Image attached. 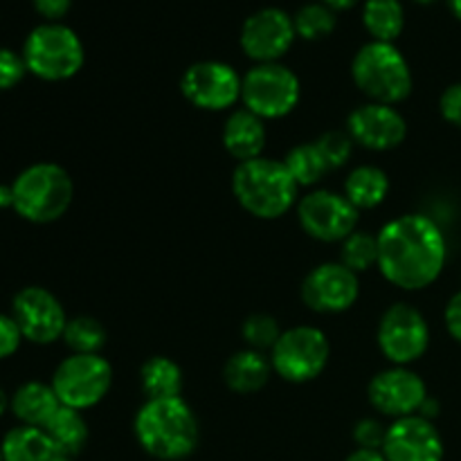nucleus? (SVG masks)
I'll use <instances>...</instances> for the list:
<instances>
[{"instance_id":"24","label":"nucleus","mask_w":461,"mask_h":461,"mask_svg":"<svg viewBox=\"0 0 461 461\" xmlns=\"http://www.w3.org/2000/svg\"><path fill=\"white\" fill-rule=\"evenodd\" d=\"M43 430L66 459L81 455V450L88 444V423L81 417L79 410L66 408V405L59 408V412L50 419Z\"/></svg>"},{"instance_id":"19","label":"nucleus","mask_w":461,"mask_h":461,"mask_svg":"<svg viewBox=\"0 0 461 461\" xmlns=\"http://www.w3.org/2000/svg\"><path fill=\"white\" fill-rule=\"evenodd\" d=\"M223 147L239 162L261 158V151L266 147L264 120L248 111V108L234 111L223 126Z\"/></svg>"},{"instance_id":"4","label":"nucleus","mask_w":461,"mask_h":461,"mask_svg":"<svg viewBox=\"0 0 461 461\" xmlns=\"http://www.w3.org/2000/svg\"><path fill=\"white\" fill-rule=\"evenodd\" d=\"M14 212L30 223L45 225L61 219L72 205L70 174L54 162H36L14 178Z\"/></svg>"},{"instance_id":"23","label":"nucleus","mask_w":461,"mask_h":461,"mask_svg":"<svg viewBox=\"0 0 461 461\" xmlns=\"http://www.w3.org/2000/svg\"><path fill=\"white\" fill-rule=\"evenodd\" d=\"M390 194V178L383 169L363 165L349 174L345 180V196L356 210H374L381 205Z\"/></svg>"},{"instance_id":"22","label":"nucleus","mask_w":461,"mask_h":461,"mask_svg":"<svg viewBox=\"0 0 461 461\" xmlns=\"http://www.w3.org/2000/svg\"><path fill=\"white\" fill-rule=\"evenodd\" d=\"M270 372H273V365L261 351L243 349L225 363L223 378L225 385L237 394H255L264 390Z\"/></svg>"},{"instance_id":"5","label":"nucleus","mask_w":461,"mask_h":461,"mask_svg":"<svg viewBox=\"0 0 461 461\" xmlns=\"http://www.w3.org/2000/svg\"><path fill=\"white\" fill-rule=\"evenodd\" d=\"M351 77L376 104L394 106L412 93V70L394 43L372 41L363 45L351 63Z\"/></svg>"},{"instance_id":"15","label":"nucleus","mask_w":461,"mask_h":461,"mask_svg":"<svg viewBox=\"0 0 461 461\" xmlns=\"http://www.w3.org/2000/svg\"><path fill=\"white\" fill-rule=\"evenodd\" d=\"M358 295V275L342 264L315 266L302 282V300L315 313L349 311Z\"/></svg>"},{"instance_id":"2","label":"nucleus","mask_w":461,"mask_h":461,"mask_svg":"<svg viewBox=\"0 0 461 461\" xmlns=\"http://www.w3.org/2000/svg\"><path fill=\"white\" fill-rule=\"evenodd\" d=\"M133 430L144 453L162 461L187 459L198 446V419L180 396L147 399L135 414Z\"/></svg>"},{"instance_id":"1","label":"nucleus","mask_w":461,"mask_h":461,"mask_svg":"<svg viewBox=\"0 0 461 461\" xmlns=\"http://www.w3.org/2000/svg\"><path fill=\"white\" fill-rule=\"evenodd\" d=\"M378 268L403 291H421L439 279L448 246L439 225L423 214H405L378 232Z\"/></svg>"},{"instance_id":"20","label":"nucleus","mask_w":461,"mask_h":461,"mask_svg":"<svg viewBox=\"0 0 461 461\" xmlns=\"http://www.w3.org/2000/svg\"><path fill=\"white\" fill-rule=\"evenodd\" d=\"M9 408H12L14 417H16L23 426L45 428L50 423V419L59 412L61 401H59L52 385L30 381L14 392L12 401H9Z\"/></svg>"},{"instance_id":"21","label":"nucleus","mask_w":461,"mask_h":461,"mask_svg":"<svg viewBox=\"0 0 461 461\" xmlns=\"http://www.w3.org/2000/svg\"><path fill=\"white\" fill-rule=\"evenodd\" d=\"M3 461H66L43 428L18 426L0 441Z\"/></svg>"},{"instance_id":"16","label":"nucleus","mask_w":461,"mask_h":461,"mask_svg":"<svg viewBox=\"0 0 461 461\" xmlns=\"http://www.w3.org/2000/svg\"><path fill=\"white\" fill-rule=\"evenodd\" d=\"M367 396L378 412L396 421L419 414L428 399V390L419 374L410 372L408 367H392L372 378Z\"/></svg>"},{"instance_id":"28","label":"nucleus","mask_w":461,"mask_h":461,"mask_svg":"<svg viewBox=\"0 0 461 461\" xmlns=\"http://www.w3.org/2000/svg\"><path fill=\"white\" fill-rule=\"evenodd\" d=\"M63 342L75 354H99V349L106 345V329L102 327L99 320L79 315V318L68 320L66 331H63Z\"/></svg>"},{"instance_id":"8","label":"nucleus","mask_w":461,"mask_h":461,"mask_svg":"<svg viewBox=\"0 0 461 461\" xmlns=\"http://www.w3.org/2000/svg\"><path fill=\"white\" fill-rule=\"evenodd\" d=\"M113 369L99 354H72L54 369L52 390L61 405L72 410H88L108 394Z\"/></svg>"},{"instance_id":"44","label":"nucleus","mask_w":461,"mask_h":461,"mask_svg":"<svg viewBox=\"0 0 461 461\" xmlns=\"http://www.w3.org/2000/svg\"><path fill=\"white\" fill-rule=\"evenodd\" d=\"M414 3H419V5H430V3H437V0H414Z\"/></svg>"},{"instance_id":"7","label":"nucleus","mask_w":461,"mask_h":461,"mask_svg":"<svg viewBox=\"0 0 461 461\" xmlns=\"http://www.w3.org/2000/svg\"><path fill=\"white\" fill-rule=\"evenodd\" d=\"M241 102L261 120H279L300 102V79L282 63H257L241 79Z\"/></svg>"},{"instance_id":"32","label":"nucleus","mask_w":461,"mask_h":461,"mask_svg":"<svg viewBox=\"0 0 461 461\" xmlns=\"http://www.w3.org/2000/svg\"><path fill=\"white\" fill-rule=\"evenodd\" d=\"M354 138L347 131H327L315 140V147L320 149L322 158L327 160L329 169H338V167L347 165L354 153Z\"/></svg>"},{"instance_id":"17","label":"nucleus","mask_w":461,"mask_h":461,"mask_svg":"<svg viewBox=\"0 0 461 461\" xmlns=\"http://www.w3.org/2000/svg\"><path fill=\"white\" fill-rule=\"evenodd\" d=\"M383 455L387 461H444V439L430 419L412 414L387 428Z\"/></svg>"},{"instance_id":"11","label":"nucleus","mask_w":461,"mask_h":461,"mask_svg":"<svg viewBox=\"0 0 461 461\" xmlns=\"http://www.w3.org/2000/svg\"><path fill=\"white\" fill-rule=\"evenodd\" d=\"M358 216V210L347 201L345 194L329 192V189L306 194L297 205L302 230L324 243L345 241L349 234L356 232Z\"/></svg>"},{"instance_id":"13","label":"nucleus","mask_w":461,"mask_h":461,"mask_svg":"<svg viewBox=\"0 0 461 461\" xmlns=\"http://www.w3.org/2000/svg\"><path fill=\"white\" fill-rule=\"evenodd\" d=\"M12 318L23 338L34 345H52L66 331V311L61 302L41 286H25L12 302Z\"/></svg>"},{"instance_id":"43","label":"nucleus","mask_w":461,"mask_h":461,"mask_svg":"<svg viewBox=\"0 0 461 461\" xmlns=\"http://www.w3.org/2000/svg\"><path fill=\"white\" fill-rule=\"evenodd\" d=\"M7 396H5V392L3 390H0V417H3V414H5V410H7Z\"/></svg>"},{"instance_id":"39","label":"nucleus","mask_w":461,"mask_h":461,"mask_svg":"<svg viewBox=\"0 0 461 461\" xmlns=\"http://www.w3.org/2000/svg\"><path fill=\"white\" fill-rule=\"evenodd\" d=\"M345 461H387L383 450H367V448H358L349 455Z\"/></svg>"},{"instance_id":"35","label":"nucleus","mask_w":461,"mask_h":461,"mask_svg":"<svg viewBox=\"0 0 461 461\" xmlns=\"http://www.w3.org/2000/svg\"><path fill=\"white\" fill-rule=\"evenodd\" d=\"M23 340H25V338H23L16 320H14L12 315L0 313V360L12 358Z\"/></svg>"},{"instance_id":"42","label":"nucleus","mask_w":461,"mask_h":461,"mask_svg":"<svg viewBox=\"0 0 461 461\" xmlns=\"http://www.w3.org/2000/svg\"><path fill=\"white\" fill-rule=\"evenodd\" d=\"M446 3H448L450 12H453L455 16H457L459 21H461V0H446Z\"/></svg>"},{"instance_id":"46","label":"nucleus","mask_w":461,"mask_h":461,"mask_svg":"<svg viewBox=\"0 0 461 461\" xmlns=\"http://www.w3.org/2000/svg\"><path fill=\"white\" fill-rule=\"evenodd\" d=\"M66 461H75V459H66Z\"/></svg>"},{"instance_id":"34","label":"nucleus","mask_w":461,"mask_h":461,"mask_svg":"<svg viewBox=\"0 0 461 461\" xmlns=\"http://www.w3.org/2000/svg\"><path fill=\"white\" fill-rule=\"evenodd\" d=\"M387 428L383 426L376 419H363V421L356 423L354 428V441L360 446V448L367 450H383V444H385Z\"/></svg>"},{"instance_id":"38","label":"nucleus","mask_w":461,"mask_h":461,"mask_svg":"<svg viewBox=\"0 0 461 461\" xmlns=\"http://www.w3.org/2000/svg\"><path fill=\"white\" fill-rule=\"evenodd\" d=\"M446 327L448 333L461 345V291L453 295V300L446 306Z\"/></svg>"},{"instance_id":"36","label":"nucleus","mask_w":461,"mask_h":461,"mask_svg":"<svg viewBox=\"0 0 461 461\" xmlns=\"http://www.w3.org/2000/svg\"><path fill=\"white\" fill-rule=\"evenodd\" d=\"M439 111L446 122L461 129V81L459 84L448 86L439 99Z\"/></svg>"},{"instance_id":"45","label":"nucleus","mask_w":461,"mask_h":461,"mask_svg":"<svg viewBox=\"0 0 461 461\" xmlns=\"http://www.w3.org/2000/svg\"><path fill=\"white\" fill-rule=\"evenodd\" d=\"M0 461H3V448H0Z\"/></svg>"},{"instance_id":"40","label":"nucleus","mask_w":461,"mask_h":461,"mask_svg":"<svg viewBox=\"0 0 461 461\" xmlns=\"http://www.w3.org/2000/svg\"><path fill=\"white\" fill-rule=\"evenodd\" d=\"M14 210V189L12 185H0V210Z\"/></svg>"},{"instance_id":"33","label":"nucleus","mask_w":461,"mask_h":461,"mask_svg":"<svg viewBox=\"0 0 461 461\" xmlns=\"http://www.w3.org/2000/svg\"><path fill=\"white\" fill-rule=\"evenodd\" d=\"M27 75V66L23 54L9 48H0V90L16 88Z\"/></svg>"},{"instance_id":"12","label":"nucleus","mask_w":461,"mask_h":461,"mask_svg":"<svg viewBox=\"0 0 461 461\" xmlns=\"http://www.w3.org/2000/svg\"><path fill=\"white\" fill-rule=\"evenodd\" d=\"M241 79L223 61H198L185 70L180 90L201 111H228L241 99Z\"/></svg>"},{"instance_id":"18","label":"nucleus","mask_w":461,"mask_h":461,"mask_svg":"<svg viewBox=\"0 0 461 461\" xmlns=\"http://www.w3.org/2000/svg\"><path fill=\"white\" fill-rule=\"evenodd\" d=\"M347 133L360 147L372 151H390L408 135V124L394 106L369 102L356 108L347 120Z\"/></svg>"},{"instance_id":"41","label":"nucleus","mask_w":461,"mask_h":461,"mask_svg":"<svg viewBox=\"0 0 461 461\" xmlns=\"http://www.w3.org/2000/svg\"><path fill=\"white\" fill-rule=\"evenodd\" d=\"M320 3H324L327 7H331L333 12H347V9H351L358 5V0H320Z\"/></svg>"},{"instance_id":"26","label":"nucleus","mask_w":461,"mask_h":461,"mask_svg":"<svg viewBox=\"0 0 461 461\" xmlns=\"http://www.w3.org/2000/svg\"><path fill=\"white\" fill-rule=\"evenodd\" d=\"M142 390L147 399H176L183 390V369L165 356H153L142 365Z\"/></svg>"},{"instance_id":"14","label":"nucleus","mask_w":461,"mask_h":461,"mask_svg":"<svg viewBox=\"0 0 461 461\" xmlns=\"http://www.w3.org/2000/svg\"><path fill=\"white\" fill-rule=\"evenodd\" d=\"M295 23L279 7H264L250 14L241 27V50L257 63H277L295 41Z\"/></svg>"},{"instance_id":"10","label":"nucleus","mask_w":461,"mask_h":461,"mask_svg":"<svg viewBox=\"0 0 461 461\" xmlns=\"http://www.w3.org/2000/svg\"><path fill=\"white\" fill-rule=\"evenodd\" d=\"M383 356L396 367L421 358L430 345V329L426 318L410 304H394L383 313L376 333Z\"/></svg>"},{"instance_id":"29","label":"nucleus","mask_w":461,"mask_h":461,"mask_svg":"<svg viewBox=\"0 0 461 461\" xmlns=\"http://www.w3.org/2000/svg\"><path fill=\"white\" fill-rule=\"evenodd\" d=\"M293 23H295L297 36L306 41H318L336 30V12L324 3H309L297 9Z\"/></svg>"},{"instance_id":"3","label":"nucleus","mask_w":461,"mask_h":461,"mask_svg":"<svg viewBox=\"0 0 461 461\" xmlns=\"http://www.w3.org/2000/svg\"><path fill=\"white\" fill-rule=\"evenodd\" d=\"M297 183L284 160L255 158L239 162L232 176V192L239 205L257 219L273 221L286 214L297 201Z\"/></svg>"},{"instance_id":"27","label":"nucleus","mask_w":461,"mask_h":461,"mask_svg":"<svg viewBox=\"0 0 461 461\" xmlns=\"http://www.w3.org/2000/svg\"><path fill=\"white\" fill-rule=\"evenodd\" d=\"M284 165H286L288 174L293 176L297 187H313V185L322 180L327 171H331L322 153H320V149L315 147V142L293 147L288 156L284 158Z\"/></svg>"},{"instance_id":"6","label":"nucleus","mask_w":461,"mask_h":461,"mask_svg":"<svg viewBox=\"0 0 461 461\" xmlns=\"http://www.w3.org/2000/svg\"><path fill=\"white\" fill-rule=\"evenodd\" d=\"M27 72L43 81H66L84 66V43L61 23H43L27 34L23 45Z\"/></svg>"},{"instance_id":"9","label":"nucleus","mask_w":461,"mask_h":461,"mask_svg":"<svg viewBox=\"0 0 461 461\" xmlns=\"http://www.w3.org/2000/svg\"><path fill=\"white\" fill-rule=\"evenodd\" d=\"M329 340L315 327H293L279 336L270 349V365L288 383H309L324 372L329 363Z\"/></svg>"},{"instance_id":"37","label":"nucleus","mask_w":461,"mask_h":461,"mask_svg":"<svg viewBox=\"0 0 461 461\" xmlns=\"http://www.w3.org/2000/svg\"><path fill=\"white\" fill-rule=\"evenodd\" d=\"M36 12L43 18H48V23H57L70 12L72 0H32Z\"/></svg>"},{"instance_id":"30","label":"nucleus","mask_w":461,"mask_h":461,"mask_svg":"<svg viewBox=\"0 0 461 461\" xmlns=\"http://www.w3.org/2000/svg\"><path fill=\"white\" fill-rule=\"evenodd\" d=\"M340 264L354 270L356 275L365 273V270L374 268L378 264V239L369 232H358L342 241L340 250Z\"/></svg>"},{"instance_id":"31","label":"nucleus","mask_w":461,"mask_h":461,"mask_svg":"<svg viewBox=\"0 0 461 461\" xmlns=\"http://www.w3.org/2000/svg\"><path fill=\"white\" fill-rule=\"evenodd\" d=\"M243 340L248 342V349H255L264 354L266 349H273L277 345L279 336H282V329H279L277 320L273 315L257 313L243 322Z\"/></svg>"},{"instance_id":"25","label":"nucleus","mask_w":461,"mask_h":461,"mask_svg":"<svg viewBox=\"0 0 461 461\" xmlns=\"http://www.w3.org/2000/svg\"><path fill=\"white\" fill-rule=\"evenodd\" d=\"M365 30L374 41L394 43L405 25V12L401 0H367L363 7Z\"/></svg>"}]
</instances>
